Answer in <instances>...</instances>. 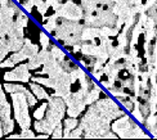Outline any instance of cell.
<instances>
[{
    "instance_id": "obj_1",
    "label": "cell",
    "mask_w": 157,
    "mask_h": 140,
    "mask_svg": "<svg viewBox=\"0 0 157 140\" xmlns=\"http://www.w3.org/2000/svg\"><path fill=\"white\" fill-rule=\"evenodd\" d=\"M64 115H66V103H64L63 98L56 95L49 96L44 117L41 119H36V122H34L35 131L48 134L50 136L56 126L62 122Z\"/></svg>"
},
{
    "instance_id": "obj_2",
    "label": "cell",
    "mask_w": 157,
    "mask_h": 140,
    "mask_svg": "<svg viewBox=\"0 0 157 140\" xmlns=\"http://www.w3.org/2000/svg\"><path fill=\"white\" fill-rule=\"evenodd\" d=\"M78 125L84 130L82 138L94 139V138H101L104 132H107L109 130L111 121L107 119L95 108L94 104H89L86 113L84 115Z\"/></svg>"
},
{
    "instance_id": "obj_3",
    "label": "cell",
    "mask_w": 157,
    "mask_h": 140,
    "mask_svg": "<svg viewBox=\"0 0 157 140\" xmlns=\"http://www.w3.org/2000/svg\"><path fill=\"white\" fill-rule=\"evenodd\" d=\"M109 129L112 130L119 138H122V139L151 138L149 135H147L144 132V130H143L136 122H134L133 118H130V116H128L126 113L120 116L119 118L113 119V122L111 123Z\"/></svg>"
},
{
    "instance_id": "obj_4",
    "label": "cell",
    "mask_w": 157,
    "mask_h": 140,
    "mask_svg": "<svg viewBox=\"0 0 157 140\" xmlns=\"http://www.w3.org/2000/svg\"><path fill=\"white\" fill-rule=\"evenodd\" d=\"M13 111H14V119L19 125V127L29 129L31 126V117L29 113V103L23 93H12Z\"/></svg>"
},
{
    "instance_id": "obj_5",
    "label": "cell",
    "mask_w": 157,
    "mask_h": 140,
    "mask_svg": "<svg viewBox=\"0 0 157 140\" xmlns=\"http://www.w3.org/2000/svg\"><path fill=\"white\" fill-rule=\"evenodd\" d=\"M84 28V25L78 21H71V19H66L62 17L57 18V26L54 31L52 32V35L54 36V39L63 41L66 37L75 35V34H81V31Z\"/></svg>"
},
{
    "instance_id": "obj_6",
    "label": "cell",
    "mask_w": 157,
    "mask_h": 140,
    "mask_svg": "<svg viewBox=\"0 0 157 140\" xmlns=\"http://www.w3.org/2000/svg\"><path fill=\"white\" fill-rule=\"evenodd\" d=\"M91 104H94L95 108L99 111L107 119H109L111 122H112L113 119L119 118L120 116L125 115L124 109H121L120 107L117 105V103L111 98H103V99L98 98L97 100L94 103H91Z\"/></svg>"
},
{
    "instance_id": "obj_7",
    "label": "cell",
    "mask_w": 157,
    "mask_h": 140,
    "mask_svg": "<svg viewBox=\"0 0 157 140\" xmlns=\"http://www.w3.org/2000/svg\"><path fill=\"white\" fill-rule=\"evenodd\" d=\"M63 100L66 103V113L68 117H78L86 107L84 103V94L80 90L75 93H68L63 98Z\"/></svg>"
},
{
    "instance_id": "obj_8",
    "label": "cell",
    "mask_w": 157,
    "mask_h": 140,
    "mask_svg": "<svg viewBox=\"0 0 157 140\" xmlns=\"http://www.w3.org/2000/svg\"><path fill=\"white\" fill-rule=\"evenodd\" d=\"M54 13H56L57 17L71 19V21H78V19H81L84 16L81 5L75 4L72 0H67V2L62 3L59 5V8H58Z\"/></svg>"
},
{
    "instance_id": "obj_9",
    "label": "cell",
    "mask_w": 157,
    "mask_h": 140,
    "mask_svg": "<svg viewBox=\"0 0 157 140\" xmlns=\"http://www.w3.org/2000/svg\"><path fill=\"white\" fill-rule=\"evenodd\" d=\"M4 81H19V82H29L31 78V73L27 67V63H22L17 66L16 68H13L12 71H8L4 73Z\"/></svg>"
},
{
    "instance_id": "obj_10",
    "label": "cell",
    "mask_w": 157,
    "mask_h": 140,
    "mask_svg": "<svg viewBox=\"0 0 157 140\" xmlns=\"http://www.w3.org/2000/svg\"><path fill=\"white\" fill-rule=\"evenodd\" d=\"M53 81H54V86H53L54 94L53 95L64 98L68 93H71V80L68 76V72L62 71L57 77L53 78Z\"/></svg>"
},
{
    "instance_id": "obj_11",
    "label": "cell",
    "mask_w": 157,
    "mask_h": 140,
    "mask_svg": "<svg viewBox=\"0 0 157 140\" xmlns=\"http://www.w3.org/2000/svg\"><path fill=\"white\" fill-rule=\"evenodd\" d=\"M62 67L61 64L57 62V59L53 57V54L50 53V50L48 51V55L45 58V61L43 63V70L39 72L40 75H48V77L50 78H54L57 77L59 73L62 72Z\"/></svg>"
},
{
    "instance_id": "obj_12",
    "label": "cell",
    "mask_w": 157,
    "mask_h": 140,
    "mask_svg": "<svg viewBox=\"0 0 157 140\" xmlns=\"http://www.w3.org/2000/svg\"><path fill=\"white\" fill-rule=\"evenodd\" d=\"M13 17H14V9L12 6V0H8L5 5H0V22L5 26L6 32L13 25Z\"/></svg>"
},
{
    "instance_id": "obj_13",
    "label": "cell",
    "mask_w": 157,
    "mask_h": 140,
    "mask_svg": "<svg viewBox=\"0 0 157 140\" xmlns=\"http://www.w3.org/2000/svg\"><path fill=\"white\" fill-rule=\"evenodd\" d=\"M10 118V105L6 102L5 91L3 89V85L0 84V121L5 122Z\"/></svg>"
},
{
    "instance_id": "obj_14",
    "label": "cell",
    "mask_w": 157,
    "mask_h": 140,
    "mask_svg": "<svg viewBox=\"0 0 157 140\" xmlns=\"http://www.w3.org/2000/svg\"><path fill=\"white\" fill-rule=\"evenodd\" d=\"M48 49H41V50H39L35 55H32L31 58H29V62H27V67L29 70H37L40 66H43L44 61H45V58H47L48 55Z\"/></svg>"
},
{
    "instance_id": "obj_15",
    "label": "cell",
    "mask_w": 157,
    "mask_h": 140,
    "mask_svg": "<svg viewBox=\"0 0 157 140\" xmlns=\"http://www.w3.org/2000/svg\"><path fill=\"white\" fill-rule=\"evenodd\" d=\"M29 85H30V90H31V93L35 95V98L36 99H39V100H48L49 99V94L47 91H45V89L43 88V85H40V84H36V82H34V81H29L27 82Z\"/></svg>"
},
{
    "instance_id": "obj_16",
    "label": "cell",
    "mask_w": 157,
    "mask_h": 140,
    "mask_svg": "<svg viewBox=\"0 0 157 140\" xmlns=\"http://www.w3.org/2000/svg\"><path fill=\"white\" fill-rule=\"evenodd\" d=\"M101 93H102V89L95 84L93 88H91L90 90H88V91L84 94V103H85V105H89V104H91V103H94L97 99L99 98Z\"/></svg>"
},
{
    "instance_id": "obj_17",
    "label": "cell",
    "mask_w": 157,
    "mask_h": 140,
    "mask_svg": "<svg viewBox=\"0 0 157 140\" xmlns=\"http://www.w3.org/2000/svg\"><path fill=\"white\" fill-rule=\"evenodd\" d=\"M95 37H99V27H90V26H84L81 31V40L82 41H90Z\"/></svg>"
},
{
    "instance_id": "obj_18",
    "label": "cell",
    "mask_w": 157,
    "mask_h": 140,
    "mask_svg": "<svg viewBox=\"0 0 157 140\" xmlns=\"http://www.w3.org/2000/svg\"><path fill=\"white\" fill-rule=\"evenodd\" d=\"M143 125L146 126V129L152 134V138H156L157 136V118H156V113H151L148 115L144 119Z\"/></svg>"
},
{
    "instance_id": "obj_19",
    "label": "cell",
    "mask_w": 157,
    "mask_h": 140,
    "mask_svg": "<svg viewBox=\"0 0 157 140\" xmlns=\"http://www.w3.org/2000/svg\"><path fill=\"white\" fill-rule=\"evenodd\" d=\"M21 50L25 53V55L27 57V59H29V58H31L32 55H35L40 49H39V46H37L36 44H32L30 39H25Z\"/></svg>"
},
{
    "instance_id": "obj_20",
    "label": "cell",
    "mask_w": 157,
    "mask_h": 140,
    "mask_svg": "<svg viewBox=\"0 0 157 140\" xmlns=\"http://www.w3.org/2000/svg\"><path fill=\"white\" fill-rule=\"evenodd\" d=\"M62 121H63V123H62L63 125V136L62 138H67L68 132L78 125V119H77V117H67V118H63Z\"/></svg>"
},
{
    "instance_id": "obj_21",
    "label": "cell",
    "mask_w": 157,
    "mask_h": 140,
    "mask_svg": "<svg viewBox=\"0 0 157 140\" xmlns=\"http://www.w3.org/2000/svg\"><path fill=\"white\" fill-rule=\"evenodd\" d=\"M116 99L120 102V104L124 107V108L130 112V111L133 109V107H134V100L136 99V96H134L132 94H125V95L119 96V98H116Z\"/></svg>"
},
{
    "instance_id": "obj_22",
    "label": "cell",
    "mask_w": 157,
    "mask_h": 140,
    "mask_svg": "<svg viewBox=\"0 0 157 140\" xmlns=\"http://www.w3.org/2000/svg\"><path fill=\"white\" fill-rule=\"evenodd\" d=\"M57 16H56V13H53L52 16L49 17H44V22H43V27L44 30L49 32V34H52V32L54 31L56 28V26H57Z\"/></svg>"
},
{
    "instance_id": "obj_23",
    "label": "cell",
    "mask_w": 157,
    "mask_h": 140,
    "mask_svg": "<svg viewBox=\"0 0 157 140\" xmlns=\"http://www.w3.org/2000/svg\"><path fill=\"white\" fill-rule=\"evenodd\" d=\"M3 89L12 94V93H25L26 91V88L21 84H13V82H5L3 85Z\"/></svg>"
},
{
    "instance_id": "obj_24",
    "label": "cell",
    "mask_w": 157,
    "mask_h": 140,
    "mask_svg": "<svg viewBox=\"0 0 157 140\" xmlns=\"http://www.w3.org/2000/svg\"><path fill=\"white\" fill-rule=\"evenodd\" d=\"M59 64H61L62 70H63V71H66V72H70V71H72V70H75V68L78 67V64H77L75 61H72V59H71L68 55L64 57L62 61L59 62Z\"/></svg>"
},
{
    "instance_id": "obj_25",
    "label": "cell",
    "mask_w": 157,
    "mask_h": 140,
    "mask_svg": "<svg viewBox=\"0 0 157 140\" xmlns=\"http://www.w3.org/2000/svg\"><path fill=\"white\" fill-rule=\"evenodd\" d=\"M30 81H34V82H36V84H40V85L47 86V88H50V89H53V86H54L53 78H50V77L34 76V77H31V78H30Z\"/></svg>"
},
{
    "instance_id": "obj_26",
    "label": "cell",
    "mask_w": 157,
    "mask_h": 140,
    "mask_svg": "<svg viewBox=\"0 0 157 140\" xmlns=\"http://www.w3.org/2000/svg\"><path fill=\"white\" fill-rule=\"evenodd\" d=\"M48 48H50V53H52V54H53V57L57 59L58 63H59L64 57H66V53H64V51L59 48V46H57V45H50V44H49Z\"/></svg>"
},
{
    "instance_id": "obj_27",
    "label": "cell",
    "mask_w": 157,
    "mask_h": 140,
    "mask_svg": "<svg viewBox=\"0 0 157 140\" xmlns=\"http://www.w3.org/2000/svg\"><path fill=\"white\" fill-rule=\"evenodd\" d=\"M2 129H3V135L8 136L10 132L13 131V129H14V121L10 118V119H8V121L2 122Z\"/></svg>"
},
{
    "instance_id": "obj_28",
    "label": "cell",
    "mask_w": 157,
    "mask_h": 140,
    "mask_svg": "<svg viewBox=\"0 0 157 140\" xmlns=\"http://www.w3.org/2000/svg\"><path fill=\"white\" fill-rule=\"evenodd\" d=\"M8 46H6V39L5 37H2L0 39V63H2L4 59H5V57H6V54H8Z\"/></svg>"
},
{
    "instance_id": "obj_29",
    "label": "cell",
    "mask_w": 157,
    "mask_h": 140,
    "mask_svg": "<svg viewBox=\"0 0 157 140\" xmlns=\"http://www.w3.org/2000/svg\"><path fill=\"white\" fill-rule=\"evenodd\" d=\"M82 134H84V130L80 125H77L75 129H72L70 132H68V135H67V139H77V138H82Z\"/></svg>"
},
{
    "instance_id": "obj_30",
    "label": "cell",
    "mask_w": 157,
    "mask_h": 140,
    "mask_svg": "<svg viewBox=\"0 0 157 140\" xmlns=\"http://www.w3.org/2000/svg\"><path fill=\"white\" fill-rule=\"evenodd\" d=\"M47 105H48V102H44L39 108H36L34 111V118L35 119H41L45 115V109H47Z\"/></svg>"
},
{
    "instance_id": "obj_31",
    "label": "cell",
    "mask_w": 157,
    "mask_h": 140,
    "mask_svg": "<svg viewBox=\"0 0 157 140\" xmlns=\"http://www.w3.org/2000/svg\"><path fill=\"white\" fill-rule=\"evenodd\" d=\"M50 136H52V138H54V139H59V138L63 136V125H62V122H59V123L56 126L54 130L52 131Z\"/></svg>"
},
{
    "instance_id": "obj_32",
    "label": "cell",
    "mask_w": 157,
    "mask_h": 140,
    "mask_svg": "<svg viewBox=\"0 0 157 140\" xmlns=\"http://www.w3.org/2000/svg\"><path fill=\"white\" fill-rule=\"evenodd\" d=\"M39 37H40V45H41V49H48V46L50 44V39L49 36L45 34V32H40L39 34Z\"/></svg>"
},
{
    "instance_id": "obj_33",
    "label": "cell",
    "mask_w": 157,
    "mask_h": 140,
    "mask_svg": "<svg viewBox=\"0 0 157 140\" xmlns=\"http://www.w3.org/2000/svg\"><path fill=\"white\" fill-rule=\"evenodd\" d=\"M19 138H21V139H34V138H36V136H35V134H34V131H32V130L29 127V129H23V130H22V132L19 134Z\"/></svg>"
},
{
    "instance_id": "obj_34",
    "label": "cell",
    "mask_w": 157,
    "mask_h": 140,
    "mask_svg": "<svg viewBox=\"0 0 157 140\" xmlns=\"http://www.w3.org/2000/svg\"><path fill=\"white\" fill-rule=\"evenodd\" d=\"M23 94L26 95V99H27V103H29V105H35L36 104V102H37V99L35 98V95L34 94H32V93L31 91H29L27 89H26V91L23 93Z\"/></svg>"
},
{
    "instance_id": "obj_35",
    "label": "cell",
    "mask_w": 157,
    "mask_h": 140,
    "mask_svg": "<svg viewBox=\"0 0 157 140\" xmlns=\"http://www.w3.org/2000/svg\"><path fill=\"white\" fill-rule=\"evenodd\" d=\"M35 6H36V10H37L39 13H40L41 16H45V14H47V12H48V6H47V4H45L44 0H43V2H40V3H37Z\"/></svg>"
},
{
    "instance_id": "obj_36",
    "label": "cell",
    "mask_w": 157,
    "mask_h": 140,
    "mask_svg": "<svg viewBox=\"0 0 157 140\" xmlns=\"http://www.w3.org/2000/svg\"><path fill=\"white\" fill-rule=\"evenodd\" d=\"M45 2V4H47V6L48 8H50V9H53L54 12L59 8V5L62 4V3H59L58 0H44Z\"/></svg>"
},
{
    "instance_id": "obj_37",
    "label": "cell",
    "mask_w": 157,
    "mask_h": 140,
    "mask_svg": "<svg viewBox=\"0 0 157 140\" xmlns=\"http://www.w3.org/2000/svg\"><path fill=\"white\" fill-rule=\"evenodd\" d=\"M143 4V3H142ZM156 4V0H147V2L144 3V4H143V8H144V12L148 9V8H151V6L152 5H155Z\"/></svg>"
},
{
    "instance_id": "obj_38",
    "label": "cell",
    "mask_w": 157,
    "mask_h": 140,
    "mask_svg": "<svg viewBox=\"0 0 157 140\" xmlns=\"http://www.w3.org/2000/svg\"><path fill=\"white\" fill-rule=\"evenodd\" d=\"M5 36H6V28H5V26L0 22V39L5 37Z\"/></svg>"
},
{
    "instance_id": "obj_39",
    "label": "cell",
    "mask_w": 157,
    "mask_h": 140,
    "mask_svg": "<svg viewBox=\"0 0 157 140\" xmlns=\"http://www.w3.org/2000/svg\"><path fill=\"white\" fill-rule=\"evenodd\" d=\"M8 138H10V139H18L19 138V134H13V135H8Z\"/></svg>"
},
{
    "instance_id": "obj_40",
    "label": "cell",
    "mask_w": 157,
    "mask_h": 140,
    "mask_svg": "<svg viewBox=\"0 0 157 140\" xmlns=\"http://www.w3.org/2000/svg\"><path fill=\"white\" fill-rule=\"evenodd\" d=\"M48 136H49L48 134H40V135H37L39 139H45V138H48Z\"/></svg>"
},
{
    "instance_id": "obj_41",
    "label": "cell",
    "mask_w": 157,
    "mask_h": 140,
    "mask_svg": "<svg viewBox=\"0 0 157 140\" xmlns=\"http://www.w3.org/2000/svg\"><path fill=\"white\" fill-rule=\"evenodd\" d=\"M3 129H2V121H0V138H3Z\"/></svg>"
},
{
    "instance_id": "obj_42",
    "label": "cell",
    "mask_w": 157,
    "mask_h": 140,
    "mask_svg": "<svg viewBox=\"0 0 157 140\" xmlns=\"http://www.w3.org/2000/svg\"><path fill=\"white\" fill-rule=\"evenodd\" d=\"M8 3V0H0V5H5Z\"/></svg>"
},
{
    "instance_id": "obj_43",
    "label": "cell",
    "mask_w": 157,
    "mask_h": 140,
    "mask_svg": "<svg viewBox=\"0 0 157 140\" xmlns=\"http://www.w3.org/2000/svg\"><path fill=\"white\" fill-rule=\"evenodd\" d=\"M32 3H34V5H36L37 3H40V2H43V0H31Z\"/></svg>"
}]
</instances>
